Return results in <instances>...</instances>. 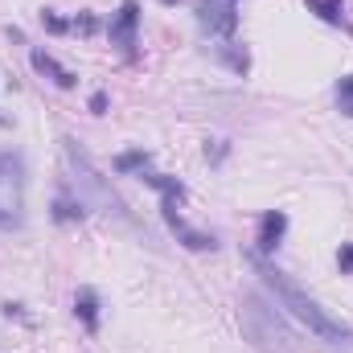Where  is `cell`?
<instances>
[{
	"label": "cell",
	"instance_id": "6da1fadb",
	"mask_svg": "<svg viewBox=\"0 0 353 353\" xmlns=\"http://www.w3.org/2000/svg\"><path fill=\"white\" fill-rule=\"evenodd\" d=\"M251 263H255V271L263 275V283L271 288V296L279 300V308H288L312 337H321V341H341V345H350L353 341V329L345 325V321H337L329 308H321L292 275H283L275 263H267L263 255H251Z\"/></svg>",
	"mask_w": 353,
	"mask_h": 353
},
{
	"label": "cell",
	"instance_id": "7a4b0ae2",
	"mask_svg": "<svg viewBox=\"0 0 353 353\" xmlns=\"http://www.w3.org/2000/svg\"><path fill=\"white\" fill-rule=\"evenodd\" d=\"M62 173H66V193H74L83 210H99V214H111V218H123V222L132 218L123 197L111 189V181L94 169L90 152L70 136L62 140Z\"/></svg>",
	"mask_w": 353,
	"mask_h": 353
},
{
	"label": "cell",
	"instance_id": "3957f363",
	"mask_svg": "<svg viewBox=\"0 0 353 353\" xmlns=\"http://www.w3.org/2000/svg\"><path fill=\"white\" fill-rule=\"evenodd\" d=\"M239 325H243V333L251 337V345L259 353H292L296 350V337L288 333V325L279 321V312L271 304H263V296H255V292H247L239 300Z\"/></svg>",
	"mask_w": 353,
	"mask_h": 353
},
{
	"label": "cell",
	"instance_id": "277c9868",
	"mask_svg": "<svg viewBox=\"0 0 353 353\" xmlns=\"http://www.w3.org/2000/svg\"><path fill=\"white\" fill-rule=\"evenodd\" d=\"M25 222V165L17 152H0V230Z\"/></svg>",
	"mask_w": 353,
	"mask_h": 353
},
{
	"label": "cell",
	"instance_id": "5b68a950",
	"mask_svg": "<svg viewBox=\"0 0 353 353\" xmlns=\"http://www.w3.org/2000/svg\"><path fill=\"white\" fill-rule=\"evenodd\" d=\"M197 25L210 37H230L239 25V0H197Z\"/></svg>",
	"mask_w": 353,
	"mask_h": 353
},
{
	"label": "cell",
	"instance_id": "8992f818",
	"mask_svg": "<svg viewBox=\"0 0 353 353\" xmlns=\"http://www.w3.org/2000/svg\"><path fill=\"white\" fill-rule=\"evenodd\" d=\"M136 25H140V4L136 0H123L115 21H111V46L119 50H132L136 46Z\"/></svg>",
	"mask_w": 353,
	"mask_h": 353
},
{
	"label": "cell",
	"instance_id": "52a82bcc",
	"mask_svg": "<svg viewBox=\"0 0 353 353\" xmlns=\"http://www.w3.org/2000/svg\"><path fill=\"white\" fill-rule=\"evenodd\" d=\"M165 210V222H169V230H173L176 239L189 247V251H214V234H205V230H193L185 218H181V210L176 205H161Z\"/></svg>",
	"mask_w": 353,
	"mask_h": 353
},
{
	"label": "cell",
	"instance_id": "ba28073f",
	"mask_svg": "<svg viewBox=\"0 0 353 353\" xmlns=\"http://www.w3.org/2000/svg\"><path fill=\"white\" fill-rule=\"evenodd\" d=\"M283 230H288V214H283V210H267L263 218H259V239H255V255H271V251L279 247Z\"/></svg>",
	"mask_w": 353,
	"mask_h": 353
},
{
	"label": "cell",
	"instance_id": "9c48e42d",
	"mask_svg": "<svg viewBox=\"0 0 353 353\" xmlns=\"http://www.w3.org/2000/svg\"><path fill=\"white\" fill-rule=\"evenodd\" d=\"M29 62H33V70H37V74H46V79H50L54 87H62V90L74 87V74H70L66 66H58V62H54V58H50L46 50H33V54H29Z\"/></svg>",
	"mask_w": 353,
	"mask_h": 353
},
{
	"label": "cell",
	"instance_id": "30bf717a",
	"mask_svg": "<svg viewBox=\"0 0 353 353\" xmlns=\"http://www.w3.org/2000/svg\"><path fill=\"white\" fill-rule=\"evenodd\" d=\"M74 312H79V321L87 325L90 333L99 329V292H94V288H79V296H74Z\"/></svg>",
	"mask_w": 353,
	"mask_h": 353
},
{
	"label": "cell",
	"instance_id": "8fae6325",
	"mask_svg": "<svg viewBox=\"0 0 353 353\" xmlns=\"http://www.w3.org/2000/svg\"><path fill=\"white\" fill-rule=\"evenodd\" d=\"M308 8H312L321 21H329V25H341V21H345V12H341L345 4H341V0H308Z\"/></svg>",
	"mask_w": 353,
	"mask_h": 353
},
{
	"label": "cell",
	"instance_id": "7c38bea8",
	"mask_svg": "<svg viewBox=\"0 0 353 353\" xmlns=\"http://www.w3.org/2000/svg\"><path fill=\"white\" fill-rule=\"evenodd\" d=\"M54 218H58V222H74V218H83L79 197H74V193H70V197H58V201H54Z\"/></svg>",
	"mask_w": 353,
	"mask_h": 353
},
{
	"label": "cell",
	"instance_id": "4fadbf2b",
	"mask_svg": "<svg viewBox=\"0 0 353 353\" xmlns=\"http://www.w3.org/2000/svg\"><path fill=\"white\" fill-rule=\"evenodd\" d=\"M136 169H140V173L148 169V152H123V157L115 161V173H136Z\"/></svg>",
	"mask_w": 353,
	"mask_h": 353
},
{
	"label": "cell",
	"instance_id": "5bb4252c",
	"mask_svg": "<svg viewBox=\"0 0 353 353\" xmlns=\"http://www.w3.org/2000/svg\"><path fill=\"white\" fill-rule=\"evenodd\" d=\"M337 107H341V115L353 119V74H345V79L337 83Z\"/></svg>",
	"mask_w": 353,
	"mask_h": 353
},
{
	"label": "cell",
	"instance_id": "9a60e30c",
	"mask_svg": "<svg viewBox=\"0 0 353 353\" xmlns=\"http://www.w3.org/2000/svg\"><path fill=\"white\" fill-rule=\"evenodd\" d=\"M337 267H341V275H350V271H353V243H345V247H341V255H337Z\"/></svg>",
	"mask_w": 353,
	"mask_h": 353
},
{
	"label": "cell",
	"instance_id": "2e32d148",
	"mask_svg": "<svg viewBox=\"0 0 353 353\" xmlns=\"http://www.w3.org/2000/svg\"><path fill=\"white\" fill-rule=\"evenodd\" d=\"M103 107H107V94H94V99H90V111H94V115H99V111H103Z\"/></svg>",
	"mask_w": 353,
	"mask_h": 353
},
{
	"label": "cell",
	"instance_id": "e0dca14e",
	"mask_svg": "<svg viewBox=\"0 0 353 353\" xmlns=\"http://www.w3.org/2000/svg\"><path fill=\"white\" fill-rule=\"evenodd\" d=\"M161 4H176V0H161Z\"/></svg>",
	"mask_w": 353,
	"mask_h": 353
}]
</instances>
